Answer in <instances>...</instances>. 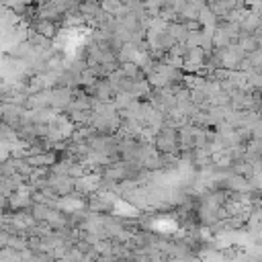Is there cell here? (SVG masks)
I'll return each instance as SVG.
<instances>
[{"mask_svg":"<svg viewBox=\"0 0 262 262\" xmlns=\"http://www.w3.org/2000/svg\"><path fill=\"white\" fill-rule=\"evenodd\" d=\"M49 188L57 196H70L76 192V178L68 174H49Z\"/></svg>","mask_w":262,"mask_h":262,"instance_id":"1","label":"cell"},{"mask_svg":"<svg viewBox=\"0 0 262 262\" xmlns=\"http://www.w3.org/2000/svg\"><path fill=\"white\" fill-rule=\"evenodd\" d=\"M117 262H131V260H117Z\"/></svg>","mask_w":262,"mask_h":262,"instance_id":"3","label":"cell"},{"mask_svg":"<svg viewBox=\"0 0 262 262\" xmlns=\"http://www.w3.org/2000/svg\"><path fill=\"white\" fill-rule=\"evenodd\" d=\"M0 262H20V252L12 248H0Z\"/></svg>","mask_w":262,"mask_h":262,"instance_id":"2","label":"cell"}]
</instances>
